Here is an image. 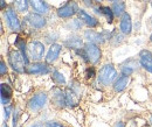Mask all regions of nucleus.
<instances>
[{"label": "nucleus", "mask_w": 152, "mask_h": 127, "mask_svg": "<svg viewBox=\"0 0 152 127\" xmlns=\"http://www.w3.org/2000/svg\"><path fill=\"white\" fill-rule=\"evenodd\" d=\"M117 77H118V73H117V70L115 69L114 65L113 64H105L99 69L98 75H97V81L101 85L108 86L110 84H114Z\"/></svg>", "instance_id": "f257e3e1"}, {"label": "nucleus", "mask_w": 152, "mask_h": 127, "mask_svg": "<svg viewBox=\"0 0 152 127\" xmlns=\"http://www.w3.org/2000/svg\"><path fill=\"white\" fill-rule=\"evenodd\" d=\"M8 63L11 68L18 73H26V68L28 65L25 60V56L20 50H11L8 53Z\"/></svg>", "instance_id": "f03ea898"}, {"label": "nucleus", "mask_w": 152, "mask_h": 127, "mask_svg": "<svg viewBox=\"0 0 152 127\" xmlns=\"http://www.w3.org/2000/svg\"><path fill=\"white\" fill-rule=\"evenodd\" d=\"M48 102V96L46 92L34 93L27 102V107L31 112H39L46 106Z\"/></svg>", "instance_id": "7ed1b4c3"}, {"label": "nucleus", "mask_w": 152, "mask_h": 127, "mask_svg": "<svg viewBox=\"0 0 152 127\" xmlns=\"http://www.w3.org/2000/svg\"><path fill=\"white\" fill-rule=\"evenodd\" d=\"M83 49H84V54H86V62H89L91 64H97L101 61L102 52H101V48L98 47V44L87 42L84 44Z\"/></svg>", "instance_id": "20e7f679"}, {"label": "nucleus", "mask_w": 152, "mask_h": 127, "mask_svg": "<svg viewBox=\"0 0 152 127\" xmlns=\"http://www.w3.org/2000/svg\"><path fill=\"white\" fill-rule=\"evenodd\" d=\"M28 56L33 62H40L43 58L45 54V44L40 41H32L27 49Z\"/></svg>", "instance_id": "39448f33"}, {"label": "nucleus", "mask_w": 152, "mask_h": 127, "mask_svg": "<svg viewBox=\"0 0 152 127\" xmlns=\"http://www.w3.org/2000/svg\"><path fill=\"white\" fill-rule=\"evenodd\" d=\"M50 100H52V104L57 109H64L67 106L66 92L62 90L58 85L54 86L50 90Z\"/></svg>", "instance_id": "423d86ee"}, {"label": "nucleus", "mask_w": 152, "mask_h": 127, "mask_svg": "<svg viewBox=\"0 0 152 127\" xmlns=\"http://www.w3.org/2000/svg\"><path fill=\"white\" fill-rule=\"evenodd\" d=\"M4 17H5V20H6L7 27L12 32H19L21 29V23H20L18 14H17L14 8H7L5 14H4Z\"/></svg>", "instance_id": "0eeeda50"}, {"label": "nucleus", "mask_w": 152, "mask_h": 127, "mask_svg": "<svg viewBox=\"0 0 152 127\" xmlns=\"http://www.w3.org/2000/svg\"><path fill=\"white\" fill-rule=\"evenodd\" d=\"M83 38H86L87 42H91V43H96V44H98V43L102 44L105 41L110 40L111 36H110V34H107L105 32L98 33V32H96L94 29H87L84 32V34H83Z\"/></svg>", "instance_id": "6e6552de"}, {"label": "nucleus", "mask_w": 152, "mask_h": 127, "mask_svg": "<svg viewBox=\"0 0 152 127\" xmlns=\"http://www.w3.org/2000/svg\"><path fill=\"white\" fill-rule=\"evenodd\" d=\"M52 73L50 67L48 63H43V62H33L29 63L26 68V73L27 75H47V73Z\"/></svg>", "instance_id": "1a4fd4ad"}, {"label": "nucleus", "mask_w": 152, "mask_h": 127, "mask_svg": "<svg viewBox=\"0 0 152 127\" xmlns=\"http://www.w3.org/2000/svg\"><path fill=\"white\" fill-rule=\"evenodd\" d=\"M78 11H80V8L75 1H69L57 9V17L61 19L73 18L75 14L78 13Z\"/></svg>", "instance_id": "9d476101"}, {"label": "nucleus", "mask_w": 152, "mask_h": 127, "mask_svg": "<svg viewBox=\"0 0 152 127\" xmlns=\"http://www.w3.org/2000/svg\"><path fill=\"white\" fill-rule=\"evenodd\" d=\"M26 21L28 22V25L34 28V29H42L46 27L47 25V21L46 18L42 15V14H39L37 12H32V13H28V15L26 17Z\"/></svg>", "instance_id": "9b49d317"}, {"label": "nucleus", "mask_w": 152, "mask_h": 127, "mask_svg": "<svg viewBox=\"0 0 152 127\" xmlns=\"http://www.w3.org/2000/svg\"><path fill=\"white\" fill-rule=\"evenodd\" d=\"M119 30L123 35H130L132 32V20L129 13H124L119 20Z\"/></svg>", "instance_id": "f8f14e48"}, {"label": "nucleus", "mask_w": 152, "mask_h": 127, "mask_svg": "<svg viewBox=\"0 0 152 127\" xmlns=\"http://www.w3.org/2000/svg\"><path fill=\"white\" fill-rule=\"evenodd\" d=\"M139 62H140V67H143L148 73H152V53L150 50L146 49L140 50Z\"/></svg>", "instance_id": "ddd939ff"}, {"label": "nucleus", "mask_w": 152, "mask_h": 127, "mask_svg": "<svg viewBox=\"0 0 152 127\" xmlns=\"http://www.w3.org/2000/svg\"><path fill=\"white\" fill-rule=\"evenodd\" d=\"M62 50V46L58 43H52V46L48 49V53L45 57V62L48 64H53L60 56V53Z\"/></svg>", "instance_id": "4468645a"}, {"label": "nucleus", "mask_w": 152, "mask_h": 127, "mask_svg": "<svg viewBox=\"0 0 152 127\" xmlns=\"http://www.w3.org/2000/svg\"><path fill=\"white\" fill-rule=\"evenodd\" d=\"M66 102H67V106L69 107H75L80 103V93L73 88L68 86L66 90Z\"/></svg>", "instance_id": "2eb2a0df"}, {"label": "nucleus", "mask_w": 152, "mask_h": 127, "mask_svg": "<svg viewBox=\"0 0 152 127\" xmlns=\"http://www.w3.org/2000/svg\"><path fill=\"white\" fill-rule=\"evenodd\" d=\"M64 47H67L68 49H73V50H77V49H81L84 47V43H83V40L77 35H72V36L67 37L63 42Z\"/></svg>", "instance_id": "dca6fc26"}, {"label": "nucleus", "mask_w": 152, "mask_h": 127, "mask_svg": "<svg viewBox=\"0 0 152 127\" xmlns=\"http://www.w3.org/2000/svg\"><path fill=\"white\" fill-rule=\"evenodd\" d=\"M29 5L34 12L39 14H47L49 13V6L45 0H29Z\"/></svg>", "instance_id": "f3484780"}, {"label": "nucleus", "mask_w": 152, "mask_h": 127, "mask_svg": "<svg viewBox=\"0 0 152 127\" xmlns=\"http://www.w3.org/2000/svg\"><path fill=\"white\" fill-rule=\"evenodd\" d=\"M77 14H78V18L82 20V22L86 23L89 28H95V27H97L99 25L98 20L96 18H94V17H91L90 14H88L84 9H80Z\"/></svg>", "instance_id": "a211bd4d"}, {"label": "nucleus", "mask_w": 152, "mask_h": 127, "mask_svg": "<svg viewBox=\"0 0 152 127\" xmlns=\"http://www.w3.org/2000/svg\"><path fill=\"white\" fill-rule=\"evenodd\" d=\"M129 82H130V76L121 75L119 77H117L116 81L114 82V84H113L115 92H122V91H124L128 88Z\"/></svg>", "instance_id": "6ab92c4d"}, {"label": "nucleus", "mask_w": 152, "mask_h": 127, "mask_svg": "<svg viewBox=\"0 0 152 127\" xmlns=\"http://www.w3.org/2000/svg\"><path fill=\"white\" fill-rule=\"evenodd\" d=\"M139 65H140V62H137V61H134V60H130V61H128L124 65H122V68H121V73H122V75H125V76H131V75L138 69Z\"/></svg>", "instance_id": "aec40b11"}, {"label": "nucleus", "mask_w": 152, "mask_h": 127, "mask_svg": "<svg viewBox=\"0 0 152 127\" xmlns=\"http://www.w3.org/2000/svg\"><path fill=\"white\" fill-rule=\"evenodd\" d=\"M0 89H1V103L6 106V105H8L10 100L12 98L13 91H12V88L6 83H1Z\"/></svg>", "instance_id": "412c9836"}, {"label": "nucleus", "mask_w": 152, "mask_h": 127, "mask_svg": "<svg viewBox=\"0 0 152 127\" xmlns=\"http://www.w3.org/2000/svg\"><path fill=\"white\" fill-rule=\"evenodd\" d=\"M111 8H113V11H114L115 17H119V18H121L124 13H126V12H125V2H124V1H121V0L114 2V5H113Z\"/></svg>", "instance_id": "4be33fe9"}, {"label": "nucleus", "mask_w": 152, "mask_h": 127, "mask_svg": "<svg viewBox=\"0 0 152 127\" xmlns=\"http://www.w3.org/2000/svg\"><path fill=\"white\" fill-rule=\"evenodd\" d=\"M99 13H101L102 15H104V18L107 19L108 23H113L114 18H115L113 8H110V7H108V6H101V7H99Z\"/></svg>", "instance_id": "5701e85b"}, {"label": "nucleus", "mask_w": 152, "mask_h": 127, "mask_svg": "<svg viewBox=\"0 0 152 127\" xmlns=\"http://www.w3.org/2000/svg\"><path fill=\"white\" fill-rule=\"evenodd\" d=\"M52 81L56 84V85H66L67 81H66V77L63 76V73H61L58 70H53L52 71Z\"/></svg>", "instance_id": "b1692460"}, {"label": "nucleus", "mask_w": 152, "mask_h": 127, "mask_svg": "<svg viewBox=\"0 0 152 127\" xmlns=\"http://www.w3.org/2000/svg\"><path fill=\"white\" fill-rule=\"evenodd\" d=\"M13 5L15 9L20 13H26L29 7V0H14Z\"/></svg>", "instance_id": "393cba45"}, {"label": "nucleus", "mask_w": 152, "mask_h": 127, "mask_svg": "<svg viewBox=\"0 0 152 127\" xmlns=\"http://www.w3.org/2000/svg\"><path fill=\"white\" fill-rule=\"evenodd\" d=\"M82 20L78 18V19H73V20H70L67 25H66V27H67V29H69V30H80L81 28H82Z\"/></svg>", "instance_id": "a878e982"}, {"label": "nucleus", "mask_w": 152, "mask_h": 127, "mask_svg": "<svg viewBox=\"0 0 152 127\" xmlns=\"http://www.w3.org/2000/svg\"><path fill=\"white\" fill-rule=\"evenodd\" d=\"M6 73H7V65H6L5 61L1 60V61H0V76L4 77Z\"/></svg>", "instance_id": "bb28decb"}, {"label": "nucleus", "mask_w": 152, "mask_h": 127, "mask_svg": "<svg viewBox=\"0 0 152 127\" xmlns=\"http://www.w3.org/2000/svg\"><path fill=\"white\" fill-rule=\"evenodd\" d=\"M86 76H87V78H94V77L96 76L95 68H94V67L88 68V69H87V71H86Z\"/></svg>", "instance_id": "cd10ccee"}, {"label": "nucleus", "mask_w": 152, "mask_h": 127, "mask_svg": "<svg viewBox=\"0 0 152 127\" xmlns=\"http://www.w3.org/2000/svg\"><path fill=\"white\" fill-rule=\"evenodd\" d=\"M45 127H64V126H63L62 124L57 123V121L50 120V121H46V123H45Z\"/></svg>", "instance_id": "c85d7f7f"}, {"label": "nucleus", "mask_w": 152, "mask_h": 127, "mask_svg": "<svg viewBox=\"0 0 152 127\" xmlns=\"http://www.w3.org/2000/svg\"><path fill=\"white\" fill-rule=\"evenodd\" d=\"M10 115H11V106H10V105H6V106H5V114H4V117H5V120H6V121L8 120Z\"/></svg>", "instance_id": "c756f323"}, {"label": "nucleus", "mask_w": 152, "mask_h": 127, "mask_svg": "<svg viewBox=\"0 0 152 127\" xmlns=\"http://www.w3.org/2000/svg\"><path fill=\"white\" fill-rule=\"evenodd\" d=\"M18 125V113L14 111L13 112V127H17Z\"/></svg>", "instance_id": "7c9ffc66"}, {"label": "nucleus", "mask_w": 152, "mask_h": 127, "mask_svg": "<svg viewBox=\"0 0 152 127\" xmlns=\"http://www.w3.org/2000/svg\"><path fill=\"white\" fill-rule=\"evenodd\" d=\"M28 127H45V125H42V124H40V123H37V124H33V125H31V126Z\"/></svg>", "instance_id": "2f4dec72"}, {"label": "nucleus", "mask_w": 152, "mask_h": 127, "mask_svg": "<svg viewBox=\"0 0 152 127\" xmlns=\"http://www.w3.org/2000/svg\"><path fill=\"white\" fill-rule=\"evenodd\" d=\"M114 127H125V125H124L122 121H119V123H116Z\"/></svg>", "instance_id": "473e14b6"}, {"label": "nucleus", "mask_w": 152, "mask_h": 127, "mask_svg": "<svg viewBox=\"0 0 152 127\" xmlns=\"http://www.w3.org/2000/svg\"><path fill=\"white\" fill-rule=\"evenodd\" d=\"M0 2H1V9H5V7H6V4H5V0H0Z\"/></svg>", "instance_id": "72a5a7b5"}, {"label": "nucleus", "mask_w": 152, "mask_h": 127, "mask_svg": "<svg viewBox=\"0 0 152 127\" xmlns=\"http://www.w3.org/2000/svg\"><path fill=\"white\" fill-rule=\"evenodd\" d=\"M87 6H91V0H83Z\"/></svg>", "instance_id": "f704fd0d"}, {"label": "nucleus", "mask_w": 152, "mask_h": 127, "mask_svg": "<svg viewBox=\"0 0 152 127\" xmlns=\"http://www.w3.org/2000/svg\"><path fill=\"white\" fill-rule=\"evenodd\" d=\"M94 1H95V2H97V4H101L103 0H94Z\"/></svg>", "instance_id": "c9c22d12"}, {"label": "nucleus", "mask_w": 152, "mask_h": 127, "mask_svg": "<svg viewBox=\"0 0 152 127\" xmlns=\"http://www.w3.org/2000/svg\"><path fill=\"white\" fill-rule=\"evenodd\" d=\"M4 127H8V126H7V124H6V121L4 123Z\"/></svg>", "instance_id": "e433bc0d"}, {"label": "nucleus", "mask_w": 152, "mask_h": 127, "mask_svg": "<svg viewBox=\"0 0 152 127\" xmlns=\"http://www.w3.org/2000/svg\"><path fill=\"white\" fill-rule=\"evenodd\" d=\"M150 42H151V43H152V34H151V35H150Z\"/></svg>", "instance_id": "4c0bfd02"}, {"label": "nucleus", "mask_w": 152, "mask_h": 127, "mask_svg": "<svg viewBox=\"0 0 152 127\" xmlns=\"http://www.w3.org/2000/svg\"><path fill=\"white\" fill-rule=\"evenodd\" d=\"M109 1H111V2H116V1H118V0H109Z\"/></svg>", "instance_id": "58836bf2"}, {"label": "nucleus", "mask_w": 152, "mask_h": 127, "mask_svg": "<svg viewBox=\"0 0 152 127\" xmlns=\"http://www.w3.org/2000/svg\"><path fill=\"white\" fill-rule=\"evenodd\" d=\"M151 26H152V18H151Z\"/></svg>", "instance_id": "ea45409f"}, {"label": "nucleus", "mask_w": 152, "mask_h": 127, "mask_svg": "<svg viewBox=\"0 0 152 127\" xmlns=\"http://www.w3.org/2000/svg\"><path fill=\"white\" fill-rule=\"evenodd\" d=\"M151 7H152V0H151Z\"/></svg>", "instance_id": "a19ab883"}, {"label": "nucleus", "mask_w": 152, "mask_h": 127, "mask_svg": "<svg viewBox=\"0 0 152 127\" xmlns=\"http://www.w3.org/2000/svg\"><path fill=\"white\" fill-rule=\"evenodd\" d=\"M151 120H152V117H151Z\"/></svg>", "instance_id": "79ce46f5"}]
</instances>
